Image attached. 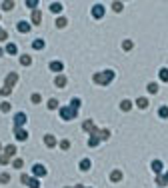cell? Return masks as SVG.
<instances>
[{
    "mask_svg": "<svg viewBox=\"0 0 168 188\" xmlns=\"http://www.w3.org/2000/svg\"><path fill=\"white\" fill-rule=\"evenodd\" d=\"M136 106H138V108H146V106H148V100H146V98H138V100H136Z\"/></svg>",
    "mask_w": 168,
    "mask_h": 188,
    "instance_id": "obj_22",
    "label": "cell"
},
{
    "mask_svg": "<svg viewBox=\"0 0 168 188\" xmlns=\"http://www.w3.org/2000/svg\"><path fill=\"white\" fill-rule=\"evenodd\" d=\"M20 166H22V160H20V158H16V160H14V168H20Z\"/></svg>",
    "mask_w": 168,
    "mask_h": 188,
    "instance_id": "obj_43",
    "label": "cell"
},
{
    "mask_svg": "<svg viewBox=\"0 0 168 188\" xmlns=\"http://www.w3.org/2000/svg\"><path fill=\"white\" fill-rule=\"evenodd\" d=\"M2 8H4V10H12V8H14V2L6 0V2H2Z\"/></svg>",
    "mask_w": 168,
    "mask_h": 188,
    "instance_id": "obj_31",
    "label": "cell"
},
{
    "mask_svg": "<svg viewBox=\"0 0 168 188\" xmlns=\"http://www.w3.org/2000/svg\"><path fill=\"white\" fill-rule=\"evenodd\" d=\"M10 180V176H8V174H0V182H8Z\"/></svg>",
    "mask_w": 168,
    "mask_h": 188,
    "instance_id": "obj_41",
    "label": "cell"
},
{
    "mask_svg": "<svg viewBox=\"0 0 168 188\" xmlns=\"http://www.w3.org/2000/svg\"><path fill=\"white\" fill-rule=\"evenodd\" d=\"M54 84H56L58 88H64V86H66V76L58 74V76H56V80H54Z\"/></svg>",
    "mask_w": 168,
    "mask_h": 188,
    "instance_id": "obj_11",
    "label": "cell"
},
{
    "mask_svg": "<svg viewBox=\"0 0 168 188\" xmlns=\"http://www.w3.org/2000/svg\"><path fill=\"white\" fill-rule=\"evenodd\" d=\"M48 108L50 110H56L58 108V100H56V98H50V100H48Z\"/></svg>",
    "mask_w": 168,
    "mask_h": 188,
    "instance_id": "obj_26",
    "label": "cell"
},
{
    "mask_svg": "<svg viewBox=\"0 0 168 188\" xmlns=\"http://www.w3.org/2000/svg\"><path fill=\"white\" fill-rule=\"evenodd\" d=\"M50 70L52 72H62L64 70V64H62L60 60H54V62H50Z\"/></svg>",
    "mask_w": 168,
    "mask_h": 188,
    "instance_id": "obj_8",
    "label": "cell"
},
{
    "mask_svg": "<svg viewBox=\"0 0 168 188\" xmlns=\"http://www.w3.org/2000/svg\"><path fill=\"white\" fill-rule=\"evenodd\" d=\"M16 28H18V32H22V34L30 32V24H28V22H24V20H20V22L16 24Z\"/></svg>",
    "mask_w": 168,
    "mask_h": 188,
    "instance_id": "obj_7",
    "label": "cell"
},
{
    "mask_svg": "<svg viewBox=\"0 0 168 188\" xmlns=\"http://www.w3.org/2000/svg\"><path fill=\"white\" fill-rule=\"evenodd\" d=\"M84 130H86V132H90V134H92V132L96 130L94 122H92V120H86V122H84Z\"/></svg>",
    "mask_w": 168,
    "mask_h": 188,
    "instance_id": "obj_15",
    "label": "cell"
},
{
    "mask_svg": "<svg viewBox=\"0 0 168 188\" xmlns=\"http://www.w3.org/2000/svg\"><path fill=\"white\" fill-rule=\"evenodd\" d=\"M2 154L6 156L8 160H10V156H14V154H16V146H14V144H8V146L4 148V152H2Z\"/></svg>",
    "mask_w": 168,
    "mask_h": 188,
    "instance_id": "obj_6",
    "label": "cell"
},
{
    "mask_svg": "<svg viewBox=\"0 0 168 188\" xmlns=\"http://www.w3.org/2000/svg\"><path fill=\"white\" fill-rule=\"evenodd\" d=\"M32 172H34L36 176H46V168L42 164H34L32 166Z\"/></svg>",
    "mask_w": 168,
    "mask_h": 188,
    "instance_id": "obj_9",
    "label": "cell"
},
{
    "mask_svg": "<svg viewBox=\"0 0 168 188\" xmlns=\"http://www.w3.org/2000/svg\"><path fill=\"white\" fill-rule=\"evenodd\" d=\"M32 46H34V50H42L44 48V40H42V38H36V40L32 42Z\"/></svg>",
    "mask_w": 168,
    "mask_h": 188,
    "instance_id": "obj_19",
    "label": "cell"
},
{
    "mask_svg": "<svg viewBox=\"0 0 168 188\" xmlns=\"http://www.w3.org/2000/svg\"><path fill=\"white\" fill-rule=\"evenodd\" d=\"M4 52H8V54H16V52H18V46H16L14 42H8L6 48H4Z\"/></svg>",
    "mask_w": 168,
    "mask_h": 188,
    "instance_id": "obj_10",
    "label": "cell"
},
{
    "mask_svg": "<svg viewBox=\"0 0 168 188\" xmlns=\"http://www.w3.org/2000/svg\"><path fill=\"white\" fill-rule=\"evenodd\" d=\"M40 100H42V96H40V94H32V102H34V104H38Z\"/></svg>",
    "mask_w": 168,
    "mask_h": 188,
    "instance_id": "obj_40",
    "label": "cell"
},
{
    "mask_svg": "<svg viewBox=\"0 0 168 188\" xmlns=\"http://www.w3.org/2000/svg\"><path fill=\"white\" fill-rule=\"evenodd\" d=\"M0 110H2V112H8V110H10V102H2V104H0Z\"/></svg>",
    "mask_w": 168,
    "mask_h": 188,
    "instance_id": "obj_34",
    "label": "cell"
},
{
    "mask_svg": "<svg viewBox=\"0 0 168 188\" xmlns=\"http://www.w3.org/2000/svg\"><path fill=\"white\" fill-rule=\"evenodd\" d=\"M74 188H84V186H80V184H76V186H74Z\"/></svg>",
    "mask_w": 168,
    "mask_h": 188,
    "instance_id": "obj_46",
    "label": "cell"
},
{
    "mask_svg": "<svg viewBox=\"0 0 168 188\" xmlns=\"http://www.w3.org/2000/svg\"><path fill=\"white\" fill-rule=\"evenodd\" d=\"M24 124H26V114H24V112H18V114H14V130L22 128Z\"/></svg>",
    "mask_w": 168,
    "mask_h": 188,
    "instance_id": "obj_3",
    "label": "cell"
},
{
    "mask_svg": "<svg viewBox=\"0 0 168 188\" xmlns=\"http://www.w3.org/2000/svg\"><path fill=\"white\" fill-rule=\"evenodd\" d=\"M60 148H62V150H68V148H70V142H68V140H62V142H60Z\"/></svg>",
    "mask_w": 168,
    "mask_h": 188,
    "instance_id": "obj_36",
    "label": "cell"
},
{
    "mask_svg": "<svg viewBox=\"0 0 168 188\" xmlns=\"http://www.w3.org/2000/svg\"><path fill=\"white\" fill-rule=\"evenodd\" d=\"M78 114V110H74L72 106H62L60 108V118L62 120H74Z\"/></svg>",
    "mask_w": 168,
    "mask_h": 188,
    "instance_id": "obj_2",
    "label": "cell"
},
{
    "mask_svg": "<svg viewBox=\"0 0 168 188\" xmlns=\"http://www.w3.org/2000/svg\"><path fill=\"white\" fill-rule=\"evenodd\" d=\"M44 142H46V146H50V148L56 146V138H54L52 134H46V136H44Z\"/></svg>",
    "mask_w": 168,
    "mask_h": 188,
    "instance_id": "obj_13",
    "label": "cell"
},
{
    "mask_svg": "<svg viewBox=\"0 0 168 188\" xmlns=\"http://www.w3.org/2000/svg\"><path fill=\"white\" fill-rule=\"evenodd\" d=\"M0 164H8V158L4 154H0Z\"/></svg>",
    "mask_w": 168,
    "mask_h": 188,
    "instance_id": "obj_44",
    "label": "cell"
},
{
    "mask_svg": "<svg viewBox=\"0 0 168 188\" xmlns=\"http://www.w3.org/2000/svg\"><path fill=\"white\" fill-rule=\"evenodd\" d=\"M148 92L156 94V92H158V84H156V82H150V84H148Z\"/></svg>",
    "mask_w": 168,
    "mask_h": 188,
    "instance_id": "obj_30",
    "label": "cell"
},
{
    "mask_svg": "<svg viewBox=\"0 0 168 188\" xmlns=\"http://www.w3.org/2000/svg\"><path fill=\"white\" fill-rule=\"evenodd\" d=\"M156 184H158V186H164V184H168V182H166L164 176H156Z\"/></svg>",
    "mask_w": 168,
    "mask_h": 188,
    "instance_id": "obj_33",
    "label": "cell"
},
{
    "mask_svg": "<svg viewBox=\"0 0 168 188\" xmlns=\"http://www.w3.org/2000/svg\"><path fill=\"white\" fill-rule=\"evenodd\" d=\"M164 178H166V182H168V172H166V174H164Z\"/></svg>",
    "mask_w": 168,
    "mask_h": 188,
    "instance_id": "obj_47",
    "label": "cell"
},
{
    "mask_svg": "<svg viewBox=\"0 0 168 188\" xmlns=\"http://www.w3.org/2000/svg\"><path fill=\"white\" fill-rule=\"evenodd\" d=\"M120 108H122L124 112H128V110L132 108V102H130V100H122V104H120Z\"/></svg>",
    "mask_w": 168,
    "mask_h": 188,
    "instance_id": "obj_23",
    "label": "cell"
},
{
    "mask_svg": "<svg viewBox=\"0 0 168 188\" xmlns=\"http://www.w3.org/2000/svg\"><path fill=\"white\" fill-rule=\"evenodd\" d=\"M160 80L162 82H168V68H162L160 70Z\"/></svg>",
    "mask_w": 168,
    "mask_h": 188,
    "instance_id": "obj_28",
    "label": "cell"
},
{
    "mask_svg": "<svg viewBox=\"0 0 168 188\" xmlns=\"http://www.w3.org/2000/svg\"><path fill=\"white\" fill-rule=\"evenodd\" d=\"M28 188H40V182H38V178H30V182L26 184Z\"/></svg>",
    "mask_w": 168,
    "mask_h": 188,
    "instance_id": "obj_24",
    "label": "cell"
},
{
    "mask_svg": "<svg viewBox=\"0 0 168 188\" xmlns=\"http://www.w3.org/2000/svg\"><path fill=\"white\" fill-rule=\"evenodd\" d=\"M98 142H100V138H98V136H90V138H88V146H90V148L98 146Z\"/></svg>",
    "mask_w": 168,
    "mask_h": 188,
    "instance_id": "obj_20",
    "label": "cell"
},
{
    "mask_svg": "<svg viewBox=\"0 0 168 188\" xmlns=\"http://www.w3.org/2000/svg\"><path fill=\"white\" fill-rule=\"evenodd\" d=\"M26 6H28V8H32V10H36L38 2H36V0H26Z\"/></svg>",
    "mask_w": 168,
    "mask_h": 188,
    "instance_id": "obj_32",
    "label": "cell"
},
{
    "mask_svg": "<svg viewBox=\"0 0 168 188\" xmlns=\"http://www.w3.org/2000/svg\"><path fill=\"white\" fill-rule=\"evenodd\" d=\"M30 62H32V58L28 56V54H22V56H20V64H22V66H30Z\"/></svg>",
    "mask_w": 168,
    "mask_h": 188,
    "instance_id": "obj_18",
    "label": "cell"
},
{
    "mask_svg": "<svg viewBox=\"0 0 168 188\" xmlns=\"http://www.w3.org/2000/svg\"><path fill=\"white\" fill-rule=\"evenodd\" d=\"M92 80H94L96 84H110L112 80H114V72L112 70H102V72H96L94 76H92Z\"/></svg>",
    "mask_w": 168,
    "mask_h": 188,
    "instance_id": "obj_1",
    "label": "cell"
},
{
    "mask_svg": "<svg viewBox=\"0 0 168 188\" xmlns=\"http://www.w3.org/2000/svg\"><path fill=\"white\" fill-rule=\"evenodd\" d=\"M14 136H16L18 140H26V138H28V132L22 130V128H18V130H14Z\"/></svg>",
    "mask_w": 168,
    "mask_h": 188,
    "instance_id": "obj_12",
    "label": "cell"
},
{
    "mask_svg": "<svg viewBox=\"0 0 168 188\" xmlns=\"http://www.w3.org/2000/svg\"><path fill=\"white\" fill-rule=\"evenodd\" d=\"M40 20H42L40 10H34V12H32V24H40Z\"/></svg>",
    "mask_w": 168,
    "mask_h": 188,
    "instance_id": "obj_16",
    "label": "cell"
},
{
    "mask_svg": "<svg viewBox=\"0 0 168 188\" xmlns=\"http://www.w3.org/2000/svg\"><path fill=\"white\" fill-rule=\"evenodd\" d=\"M0 152H2V144H0Z\"/></svg>",
    "mask_w": 168,
    "mask_h": 188,
    "instance_id": "obj_49",
    "label": "cell"
},
{
    "mask_svg": "<svg viewBox=\"0 0 168 188\" xmlns=\"http://www.w3.org/2000/svg\"><path fill=\"white\" fill-rule=\"evenodd\" d=\"M90 168V160H88V158H84V160L80 162V170H88Z\"/></svg>",
    "mask_w": 168,
    "mask_h": 188,
    "instance_id": "obj_29",
    "label": "cell"
},
{
    "mask_svg": "<svg viewBox=\"0 0 168 188\" xmlns=\"http://www.w3.org/2000/svg\"><path fill=\"white\" fill-rule=\"evenodd\" d=\"M112 8H114L116 12H120V10H122V2H114V4H112Z\"/></svg>",
    "mask_w": 168,
    "mask_h": 188,
    "instance_id": "obj_39",
    "label": "cell"
},
{
    "mask_svg": "<svg viewBox=\"0 0 168 188\" xmlns=\"http://www.w3.org/2000/svg\"><path fill=\"white\" fill-rule=\"evenodd\" d=\"M6 36H8V34H6V32H4V30H2V28H0V40H6Z\"/></svg>",
    "mask_w": 168,
    "mask_h": 188,
    "instance_id": "obj_45",
    "label": "cell"
},
{
    "mask_svg": "<svg viewBox=\"0 0 168 188\" xmlns=\"http://www.w3.org/2000/svg\"><path fill=\"white\" fill-rule=\"evenodd\" d=\"M92 16H94V18H102V16H104V6H102V4H94V8H92Z\"/></svg>",
    "mask_w": 168,
    "mask_h": 188,
    "instance_id": "obj_5",
    "label": "cell"
},
{
    "mask_svg": "<svg viewBox=\"0 0 168 188\" xmlns=\"http://www.w3.org/2000/svg\"><path fill=\"white\" fill-rule=\"evenodd\" d=\"M120 178H122V172H120V170H114V172L110 174V180H112V182H118Z\"/></svg>",
    "mask_w": 168,
    "mask_h": 188,
    "instance_id": "obj_21",
    "label": "cell"
},
{
    "mask_svg": "<svg viewBox=\"0 0 168 188\" xmlns=\"http://www.w3.org/2000/svg\"><path fill=\"white\" fill-rule=\"evenodd\" d=\"M122 46H124V50H130V48H132V42H130V40H126Z\"/></svg>",
    "mask_w": 168,
    "mask_h": 188,
    "instance_id": "obj_42",
    "label": "cell"
},
{
    "mask_svg": "<svg viewBox=\"0 0 168 188\" xmlns=\"http://www.w3.org/2000/svg\"><path fill=\"white\" fill-rule=\"evenodd\" d=\"M80 104H82V102H80V98H72V100H70V106H72L74 110H78V108H80Z\"/></svg>",
    "mask_w": 168,
    "mask_h": 188,
    "instance_id": "obj_25",
    "label": "cell"
},
{
    "mask_svg": "<svg viewBox=\"0 0 168 188\" xmlns=\"http://www.w3.org/2000/svg\"><path fill=\"white\" fill-rule=\"evenodd\" d=\"M2 54H4V50H2V48H0V56H2Z\"/></svg>",
    "mask_w": 168,
    "mask_h": 188,
    "instance_id": "obj_48",
    "label": "cell"
},
{
    "mask_svg": "<svg viewBox=\"0 0 168 188\" xmlns=\"http://www.w3.org/2000/svg\"><path fill=\"white\" fill-rule=\"evenodd\" d=\"M16 80H18V74H16V72H10V74L6 76V82H4V86L12 90V86L16 84Z\"/></svg>",
    "mask_w": 168,
    "mask_h": 188,
    "instance_id": "obj_4",
    "label": "cell"
},
{
    "mask_svg": "<svg viewBox=\"0 0 168 188\" xmlns=\"http://www.w3.org/2000/svg\"><path fill=\"white\" fill-rule=\"evenodd\" d=\"M20 180H22V184H28V182H30V176H28V174H22Z\"/></svg>",
    "mask_w": 168,
    "mask_h": 188,
    "instance_id": "obj_38",
    "label": "cell"
},
{
    "mask_svg": "<svg viewBox=\"0 0 168 188\" xmlns=\"http://www.w3.org/2000/svg\"><path fill=\"white\" fill-rule=\"evenodd\" d=\"M56 26H58V28H64V26H66V18H58V20H56Z\"/></svg>",
    "mask_w": 168,
    "mask_h": 188,
    "instance_id": "obj_35",
    "label": "cell"
},
{
    "mask_svg": "<svg viewBox=\"0 0 168 188\" xmlns=\"http://www.w3.org/2000/svg\"><path fill=\"white\" fill-rule=\"evenodd\" d=\"M162 168H164V166H162V162H160V160H154V162H152V170H154L156 174H160V172H162Z\"/></svg>",
    "mask_w": 168,
    "mask_h": 188,
    "instance_id": "obj_14",
    "label": "cell"
},
{
    "mask_svg": "<svg viewBox=\"0 0 168 188\" xmlns=\"http://www.w3.org/2000/svg\"><path fill=\"white\" fill-rule=\"evenodd\" d=\"M158 116L160 118H168V106H162V108L158 110Z\"/></svg>",
    "mask_w": 168,
    "mask_h": 188,
    "instance_id": "obj_27",
    "label": "cell"
},
{
    "mask_svg": "<svg viewBox=\"0 0 168 188\" xmlns=\"http://www.w3.org/2000/svg\"><path fill=\"white\" fill-rule=\"evenodd\" d=\"M10 92H12V90H10V88H6V86H2V88H0V94H2V96H8Z\"/></svg>",
    "mask_w": 168,
    "mask_h": 188,
    "instance_id": "obj_37",
    "label": "cell"
},
{
    "mask_svg": "<svg viewBox=\"0 0 168 188\" xmlns=\"http://www.w3.org/2000/svg\"><path fill=\"white\" fill-rule=\"evenodd\" d=\"M50 10H52L54 14H58V12H62V4L60 2H52L50 4Z\"/></svg>",
    "mask_w": 168,
    "mask_h": 188,
    "instance_id": "obj_17",
    "label": "cell"
}]
</instances>
